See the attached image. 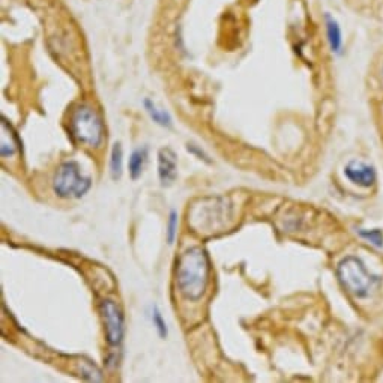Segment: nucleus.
<instances>
[{"mask_svg":"<svg viewBox=\"0 0 383 383\" xmlns=\"http://www.w3.org/2000/svg\"><path fill=\"white\" fill-rule=\"evenodd\" d=\"M211 260L206 249L191 247L184 251L176 265V284L182 295L190 301H199L208 289Z\"/></svg>","mask_w":383,"mask_h":383,"instance_id":"obj_1","label":"nucleus"},{"mask_svg":"<svg viewBox=\"0 0 383 383\" xmlns=\"http://www.w3.org/2000/svg\"><path fill=\"white\" fill-rule=\"evenodd\" d=\"M337 278L341 287L355 298H367L377 278L373 277L361 259L347 256L337 266Z\"/></svg>","mask_w":383,"mask_h":383,"instance_id":"obj_2","label":"nucleus"},{"mask_svg":"<svg viewBox=\"0 0 383 383\" xmlns=\"http://www.w3.org/2000/svg\"><path fill=\"white\" fill-rule=\"evenodd\" d=\"M69 131L75 141L89 148H98L104 140V123L101 116L86 104L78 105L71 114Z\"/></svg>","mask_w":383,"mask_h":383,"instance_id":"obj_3","label":"nucleus"},{"mask_svg":"<svg viewBox=\"0 0 383 383\" xmlns=\"http://www.w3.org/2000/svg\"><path fill=\"white\" fill-rule=\"evenodd\" d=\"M92 181L80 170L75 161L62 163L53 177V191L60 199H80L91 190Z\"/></svg>","mask_w":383,"mask_h":383,"instance_id":"obj_4","label":"nucleus"},{"mask_svg":"<svg viewBox=\"0 0 383 383\" xmlns=\"http://www.w3.org/2000/svg\"><path fill=\"white\" fill-rule=\"evenodd\" d=\"M100 311L105 326V340L110 347L121 346L125 332V322L121 307L112 299H104L100 304Z\"/></svg>","mask_w":383,"mask_h":383,"instance_id":"obj_5","label":"nucleus"},{"mask_svg":"<svg viewBox=\"0 0 383 383\" xmlns=\"http://www.w3.org/2000/svg\"><path fill=\"white\" fill-rule=\"evenodd\" d=\"M344 176L352 184L368 188L376 182V170L374 167L362 161H350L344 167Z\"/></svg>","mask_w":383,"mask_h":383,"instance_id":"obj_6","label":"nucleus"},{"mask_svg":"<svg viewBox=\"0 0 383 383\" xmlns=\"http://www.w3.org/2000/svg\"><path fill=\"white\" fill-rule=\"evenodd\" d=\"M177 176V157L170 148H163L158 152V177L163 186L172 185Z\"/></svg>","mask_w":383,"mask_h":383,"instance_id":"obj_7","label":"nucleus"},{"mask_svg":"<svg viewBox=\"0 0 383 383\" xmlns=\"http://www.w3.org/2000/svg\"><path fill=\"white\" fill-rule=\"evenodd\" d=\"M21 143L19 136L15 134L11 125H8L6 119L2 118V141H0V155L2 158L12 157L19 152Z\"/></svg>","mask_w":383,"mask_h":383,"instance_id":"obj_8","label":"nucleus"},{"mask_svg":"<svg viewBox=\"0 0 383 383\" xmlns=\"http://www.w3.org/2000/svg\"><path fill=\"white\" fill-rule=\"evenodd\" d=\"M325 26H326V39L329 44V48L335 55H340L343 48V33L338 21L331 15L325 17Z\"/></svg>","mask_w":383,"mask_h":383,"instance_id":"obj_9","label":"nucleus"},{"mask_svg":"<svg viewBox=\"0 0 383 383\" xmlns=\"http://www.w3.org/2000/svg\"><path fill=\"white\" fill-rule=\"evenodd\" d=\"M146 159H148L146 148H139L136 150H132V154L130 155V159H128V172L132 181H137L141 176V173H143Z\"/></svg>","mask_w":383,"mask_h":383,"instance_id":"obj_10","label":"nucleus"},{"mask_svg":"<svg viewBox=\"0 0 383 383\" xmlns=\"http://www.w3.org/2000/svg\"><path fill=\"white\" fill-rule=\"evenodd\" d=\"M143 107H145L146 113L149 114V118L152 119L157 125H159V127H163V128H170L172 127V116H170V113L166 112V110L158 109L157 104L152 100H149V98H146V100L143 101Z\"/></svg>","mask_w":383,"mask_h":383,"instance_id":"obj_11","label":"nucleus"},{"mask_svg":"<svg viewBox=\"0 0 383 383\" xmlns=\"http://www.w3.org/2000/svg\"><path fill=\"white\" fill-rule=\"evenodd\" d=\"M122 167H123L122 146L121 143H114L110 154V173L113 179H119L122 176Z\"/></svg>","mask_w":383,"mask_h":383,"instance_id":"obj_12","label":"nucleus"},{"mask_svg":"<svg viewBox=\"0 0 383 383\" xmlns=\"http://www.w3.org/2000/svg\"><path fill=\"white\" fill-rule=\"evenodd\" d=\"M177 226H179V215H177L176 211H172L170 215H168L167 221V230H166V239L168 245H173L176 236H177Z\"/></svg>","mask_w":383,"mask_h":383,"instance_id":"obj_13","label":"nucleus"},{"mask_svg":"<svg viewBox=\"0 0 383 383\" xmlns=\"http://www.w3.org/2000/svg\"><path fill=\"white\" fill-rule=\"evenodd\" d=\"M359 236L374 247L377 248L383 247V231L379 229H361Z\"/></svg>","mask_w":383,"mask_h":383,"instance_id":"obj_14","label":"nucleus"},{"mask_svg":"<svg viewBox=\"0 0 383 383\" xmlns=\"http://www.w3.org/2000/svg\"><path fill=\"white\" fill-rule=\"evenodd\" d=\"M150 319H152V323L157 329L158 335L164 340V338H167V335H168V329H167V323L161 314V311L158 310V307H152V314H150Z\"/></svg>","mask_w":383,"mask_h":383,"instance_id":"obj_15","label":"nucleus"},{"mask_svg":"<svg viewBox=\"0 0 383 383\" xmlns=\"http://www.w3.org/2000/svg\"><path fill=\"white\" fill-rule=\"evenodd\" d=\"M186 149H188V152H191V154H194V155H197L200 159H203V161L211 163L209 157H208L206 154H204L200 148H197L195 145H188V146H186Z\"/></svg>","mask_w":383,"mask_h":383,"instance_id":"obj_16","label":"nucleus"}]
</instances>
